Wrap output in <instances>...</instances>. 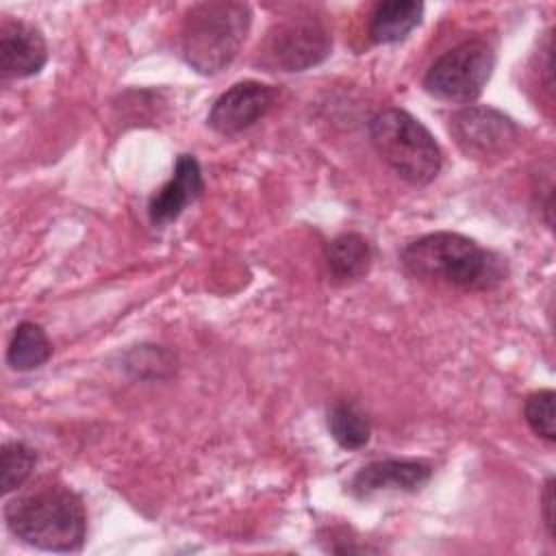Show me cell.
<instances>
[{"mask_svg": "<svg viewBox=\"0 0 556 556\" xmlns=\"http://www.w3.org/2000/svg\"><path fill=\"white\" fill-rule=\"evenodd\" d=\"M204 191L200 163L193 154H180L174 165L172 178L150 198L148 215L154 226H167L195 202Z\"/></svg>", "mask_w": 556, "mask_h": 556, "instance_id": "8fae6325", "label": "cell"}, {"mask_svg": "<svg viewBox=\"0 0 556 556\" xmlns=\"http://www.w3.org/2000/svg\"><path fill=\"white\" fill-rule=\"evenodd\" d=\"M328 432L343 450H361L369 443L371 421L352 402H337L328 410Z\"/></svg>", "mask_w": 556, "mask_h": 556, "instance_id": "9a60e30c", "label": "cell"}, {"mask_svg": "<svg viewBox=\"0 0 556 556\" xmlns=\"http://www.w3.org/2000/svg\"><path fill=\"white\" fill-rule=\"evenodd\" d=\"M450 135L458 150L476 161L508 154L519 141L517 124L493 106H465L450 117Z\"/></svg>", "mask_w": 556, "mask_h": 556, "instance_id": "52a82bcc", "label": "cell"}, {"mask_svg": "<svg viewBox=\"0 0 556 556\" xmlns=\"http://www.w3.org/2000/svg\"><path fill=\"white\" fill-rule=\"evenodd\" d=\"M48 46L41 30L24 20L4 17L0 24V72L4 78H28L41 72Z\"/></svg>", "mask_w": 556, "mask_h": 556, "instance_id": "9c48e42d", "label": "cell"}, {"mask_svg": "<svg viewBox=\"0 0 556 556\" xmlns=\"http://www.w3.org/2000/svg\"><path fill=\"white\" fill-rule=\"evenodd\" d=\"M52 354V343L46 330L35 321H22L15 326L7 348V363L15 371H33L41 367Z\"/></svg>", "mask_w": 556, "mask_h": 556, "instance_id": "5bb4252c", "label": "cell"}, {"mask_svg": "<svg viewBox=\"0 0 556 556\" xmlns=\"http://www.w3.org/2000/svg\"><path fill=\"white\" fill-rule=\"evenodd\" d=\"M432 478V465L417 458L371 460L350 482L354 497L365 500L378 491H419Z\"/></svg>", "mask_w": 556, "mask_h": 556, "instance_id": "30bf717a", "label": "cell"}, {"mask_svg": "<svg viewBox=\"0 0 556 556\" xmlns=\"http://www.w3.org/2000/svg\"><path fill=\"white\" fill-rule=\"evenodd\" d=\"M252 24L245 2L211 0L189 9L182 24V56L204 76L228 67L239 54Z\"/></svg>", "mask_w": 556, "mask_h": 556, "instance_id": "3957f363", "label": "cell"}, {"mask_svg": "<svg viewBox=\"0 0 556 556\" xmlns=\"http://www.w3.org/2000/svg\"><path fill=\"white\" fill-rule=\"evenodd\" d=\"M371 245L358 232H343L326 243L324 261L334 282H352L367 276L371 267Z\"/></svg>", "mask_w": 556, "mask_h": 556, "instance_id": "7c38bea8", "label": "cell"}, {"mask_svg": "<svg viewBox=\"0 0 556 556\" xmlns=\"http://www.w3.org/2000/svg\"><path fill=\"white\" fill-rule=\"evenodd\" d=\"M278 100L271 85L241 80L226 89L208 111V126L219 135H239L265 117Z\"/></svg>", "mask_w": 556, "mask_h": 556, "instance_id": "ba28073f", "label": "cell"}, {"mask_svg": "<svg viewBox=\"0 0 556 556\" xmlns=\"http://www.w3.org/2000/svg\"><path fill=\"white\" fill-rule=\"evenodd\" d=\"M541 515L547 528V534L554 539V478H547L541 493Z\"/></svg>", "mask_w": 556, "mask_h": 556, "instance_id": "ac0fdd59", "label": "cell"}, {"mask_svg": "<svg viewBox=\"0 0 556 556\" xmlns=\"http://www.w3.org/2000/svg\"><path fill=\"white\" fill-rule=\"evenodd\" d=\"M332 50L330 28L311 13L278 22L265 41L267 63L282 72H304L319 65Z\"/></svg>", "mask_w": 556, "mask_h": 556, "instance_id": "8992f818", "label": "cell"}, {"mask_svg": "<svg viewBox=\"0 0 556 556\" xmlns=\"http://www.w3.org/2000/svg\"><path fill=\"white\" fill-rule=\"evenodd\" d=\"M4 521L17 539L46 552H76L87 539L85 504L63 484L15 495L4 506Z\"/></svg>", "mask_w": 556, "mask_h": 556, "instance_id": "7a4b0ae2", "label": "cell"}, {"mask_svg": "<svg viewBox=\"0 0 556 556\" xmlns=\"http://www.w3.org/2000/svg\"><path fill=\"white\" fill-rule=\"evenodd\" d=\"M37 465V452L22 441H7L0 452V491L9 495L17 491L33 473Z\"/></svg>", "mask_w": 556, "mask_h": 556, "instance_id": "2e32d148", "label": "cell"}, {"mask_svg": "<svg viewBox=\"0 0 556 556\" xmlns=\"http://www.w3.org/2000/svg\"><path fill=\"white\" fill-rule=\"evenodd\" d=\"M369 139L378 156L408 185L424 187L441 169L443 156L432 132L404 109H382L369 119Z\"/></svg>", "mask_w": 556, "mask_h": 556, "instance_id": "277c9868", "label": "cell"}, {"mask_svg": "<svg viewBox=\"0 0 556 556\" xmlns=\"http://www.w3.org/2000/svg\"><path fill=\"white\" fill-rule=\"evenodd\" d=\"M495 52L484 39H467L441 54L424 76V89L445 102L471 104L484 91Z\"/></svg>", "mask_w": 556, "mask_h": 556, "instance_id": "5b68a950", "label": "cell"}, {"mask_svg": "<svg viewBox=\"0 0 556 556\" xmlns=\"http://www.w3.org/2000/svg\"><path fill=\"white\" fill-rule=\"evenodd\" d=\"M400 263L417 280L460 291H493L506 280V263L500 254L450 230L410 241L402 250Z\"/></svg>", "mask_w": 556, "mask_h": 556, "instance_id": "6da1fadb", "label": "cell"}, {"mask_svg": "<svg viewBox=\"0 0 556 556\" xmlns=\"http://www.w3.org/2000/svg\"><path fill=\"white\" fill-rule=\"evenodd\" d=\"M554 400L556 393L552 389H539L530 393L523 402V417L530 430L545 439L547 443L556 441V421H554Z\"/></svg>", "mask_w": 556, "mask_h": 556, "instance_id": "e0dca14e", "label": "cell"}, {"mask_svg": "<svg viewBox=\"0 0 556 556\" xmlns=\"http://www.w3.org/2000/svg\"><path fill=\"white\" fill-rule=\"evenodd\" d=\"M421 17L424 4L417 0H384L371 13L369 39L374 43H397L421 24Z\"/></svg>", "mask_w": 556, "mask_h": 556, "instance_id": "4fadbf2b", "label": "cell"}]
</instances>
